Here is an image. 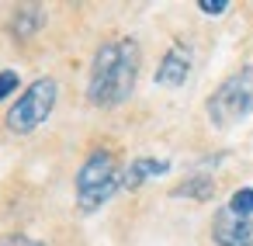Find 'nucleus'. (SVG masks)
Returning <instances> with one entry per match:
<instances>
[{
  "label": "nucleus",
  "instance_id": "obj_1",
  "mask_svg": "<svg viewBox=\"0 0 253 246\" xmlns=\"http://www.w3.org/2000/svg\"><path fill=\"white\" fill-rule=\"evenodd\" d=\"M139 70H142V49L132 35H115L108 39L94 59H90V73H87V101L94 108H118L135 94L139 83Z\"/></svg>",
  "mask_w": 253,
  "mask_h": 246
},
{
  "label": "nucleus",
  "instance_id": "obj_2",
  "mask_svg": "<svg viewBox=\"0 0 253 246\" xmlns=\"http://www.w3.org/2000/svg\"><path fill=\"white\" fill-rule=\"evenodd\" d=\"M122 163L111 149H90L77 170V208L84 215L101 211L122 187Z\"/></svg>",
  "mask_w": 253,
  "mask_h": 246
},
{
  "label": "nucleus",
  "instance_id": "obj_3",
  "mask_svg": "<svg viewBox=\"0 0 253 246\" xmlns=\"http://www.w3.org/2000/svg\"><path fill=\"white\" fill-rule=\"evenodd\" d=\"M253 111V59L232 70L205 101V115L211 128H232Z\"/></svg>",
  "mask_w": 253,
  "mask_h": 246
},
{
  "label": "nucleus",
  "instance_id": "obj_4",
  "mask_svg": "<svg viewBox=\"0 0 253 246\" xmlns=\"http://www.w3.org/2000/svg\"><path fill=\"white\" fill-rule=\"evenodd\" d=\"M56 101H59V83H56L52 77H39V80L28 83L25 94L11 104V111H7L4 122H7V128H11L14 135H28V132H35L39 125H45V122L52 118Z\"/></svg>",
  "mask_w": 253,
  "mask_h": 246
},
{
  "label": "nucleus",
  "instance_id": "obj_5",
  "mask_svg": "<svg viewBox=\"0 0 253 246\" xmlns=\"http://www.w3.org/2000/svg\"><path fill=\"white\" fill-rule=\"evenodd\" d=\"M191 70H194V49H191L184 39H177V42H170V49L160 56L153 80H156V87L177 90V87H184V80L191 77Z\"/></svg>",
  "mask_w": 253,
  "mask_h": 246
},
{
  "label": "nucleus",
  "instance_id": "obj_6",
  "mask_svg": "<svg viewBox=\"0 0 253 246\" xmlns=\"http://www.w3.org/2000/svg\"><path fill=\"white\" fill-rule=\"evenodd\" d=\"M211 239H215V246H250L253 243V218H236L229 208H222L215 225H211Z\"/></svg>",
  "mask_w": 253,
  "mask_h": 246
},
{
  "label": "nucleus",
  "instance_id": "obj_7",
  "mask_svg": "<svg viewBox=\"0 0 253 246\" xmlns=\"http://www.w3.org/2000/svg\"><path fill=\"white\" fill-rule=\"evenodd\" d=\"M167 170H170V163H167V160H156V156H139V160H132V163L122 170V187L135 191V187H142L146 180L163 177Z\"/></svg>",
  "mask_w": 253,
  "mask_h": 246
},
{
  "label": "nucleus",
  "instance_id": "obj_8",
  "mask_svg": "<svg viewBox=\"0 0 253 246\" xmlns=\"http://www.w3.org/2000/svg\"><path fill=\"white\" fill-rule=\"evenodd\" d=\"M42 25H45V11H42L39 4H21V7L11 14V35H14L18 42L35 39V35L42 32Z\"/></svg>",
  "mask_w": 253,
  "mask_h": 246
},
{
  "label": "nucleus",
  "instance_id": "obj_9",
  "mask_svg": "<svg viewBox=\"0 0 253 246\" xmlns=\"http://www.w3.org/2000/svg\"><path fill=\"white\" fill-rule=\"evenodd\" d=\"M173 198L208 201V198H215V177H208V173H194V177H187V180H180V184L173 187Z\"/></svg>",
  "mask_w": 253,
  "mask_h": 246
},
{
  "label": "nucleus",
  "instance_id": "obj_10",
  "mask_svg": "<svg viewBox=\"0 0 253 246\" xmlns=\"http://www.w3.org/2000/svg\"><path fill=\"white\" fill-rule=\"evenodd\" d=\"M236 218H253V187H239L232 198H229V205H225Z\"/></svg>",
  "mask_w": 253,
  "mask_h": 246
},
{
  "label": "nucleus",
  "instance_id": "obj_11",
  "mask_svg": "<svg viewBox=\"0 0 253 246\" xmlns=\"http://www.w3.org/2000/svg\"><path fill=\"white\" fill-rule=\"evenodd\" d=\"M18 87H21L18 70H0V101H4V97H11Z\"/></svg>",
  "mask_w": 253,
  "mask_h": 246
},
{
  "label": "nucleus",
  "instance_id": "obj_12",
  "mask_svg": "<svg viewBox=\"0 0 253 246\" xmlns=\"http://www.w3.org/2000/svg\"><path fill=\"white\" fill-rule=\"evenodd\" d=\"M0 246H45V243L28 232H7V236H0Z\"/></svg>",
  "mask_w": 253,
  "mask_h": 246
},
{
  "label": "nucleus",
  "instance_id": "obj_13",
  "mask_svg": "<svg viewBox=\"0 0 253 246\" xmlns=\"http://www.w3.org/2000/svg\"><path fill=\"white\" fill-rule=\"evenodd\" d=\"M198 11L201 14H225L229 11V0H198Z\"/></svg>",
  "mask_w": 253,
  "mask_h": 246
}]
</instances>
